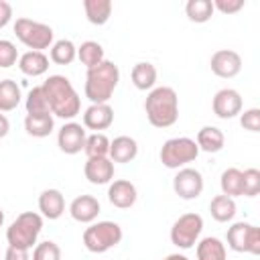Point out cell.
<instances>
[{"label": "cell", "mask_w": 260, "mask_h": 260, "mask_svg": "<svg viewBox=\"0 0 260 260\" xmlns=\"http://www.w3.org/2000/svg\"><path fill=\"white\" fill-rule=\"evenodd\" d=\"M49 104V112L57 118L71 120L81 110V100L73 87V83L65 75H49L41 85Z\"/></svg>", "instance_id": "1"}, {"label": "cell", "mask_w": 260, "mask_h": 260, "mask_svg": "<svg viewBox=\"0 0 260 260\" xmlns=\"http://www.w3.org/2000/svg\"><path fill=\"white\" fill-rule=\"evenodd\" d=\"M144 112L154 128H169L179 120V98L169 85L152 87L144 100Z\"/></svg>", "instance_id": "2"}, {"label": "cell", "mask_w": 260, "mask_h": 260, "mask_svg": "<svg viewBox=\"0 0 260 260\" xmlns=\"http://www.w3.org/2000/svg\"><path fill=\"white\" fill-rule=\"evenodd\" d=\"M120 81V69L114 61H102L100 65L87 69L85 75V98L91 104H108Z\"/></svg>", "instance_id": "3"}, {"label": "cell", "mask_w": 260, "mask_h": 260, "mask_svg": "<svg viewBox=\"0 0 260 260\" xmlns=\"http://www.w3.org/2000/svg\"><path fill=\"white\" fill-rule=\"evenodd\" d=\"M43 230V215L35 211H22L6 230V242L10 248L30 250L37 246V238Z\"/></svg>", "instance_id": "4"}, {"label": "cell", "mask_w": 260, "mask_h": 260, "mask_svg": "<svg viewBox=\"0 0 260 260\" xmlns=\"http://www.w3.org/2000/svg\"><path fill=\"white\" fill-rule=\"evenodd\" d=\"M122 228L116 221H95L83 232V246L93 254H104L122 242Z\"/></svg>", "instance_id": "5"}, {"label": "cell", "mask_w": 260, "mask_h": 260, "mask_svg": "<svg viewBox=\"0 0 260 260\" xmlns=\"http://www.w3.org/2000/svg\"><path fill=\"white\" fill-rule=\"evenodd\" d=\"M14 35L30 51H43L53 45V28L49 24L32 20V18H24V16L16 18Z\"/></svg>", "instance_id": "6"}, {"label": "cell", "mask_w": 260, "mask_h": 260, "mask_svg": "<svg viewBox=\"0 0 260 260\" xmlns=\"http://www.w3.org/2000/svg\"><path fill=\"white\" fill-rule=\"evenodd\" d=\"M199 154L197 142L189 136H177V138H169L162 146H160V162L167 169H183L187 162H193Z\"/></svg>", "instance_id": "7"}, {"label": "cell", "mask_w": 260, "mask_h": 260, "mask_svg": "<svg viewBox=\"0 0 260 260\" xmlns=\"http://www.w3.org/2000/svg\"><path fill=\"white\" fill-rule=\"evenodd\" d=\"M201 232H203V217L199 213H183L179 219H175L171 228V242L181 250H189L197 244Z\"/></svg>", "instance_id": "8"}, {"label": "cell", "mask_w": 260, "mask_h": 260, "mask_svg": "<svg viewBox=\"0 0 260 260\" xmlns=\"http://www.w3.org/2000/svg\"><path fill=\"white\" fill-rule=\"evenodd\" d=\"M203 175L197 169L191 167H183L177 171L175 179H173V191L181 197V199H197L203 193Z\"/></svg>", "instance_id": "9"}, {"label": "cell", "mask_w": 260, "mask_h": 260, "mask_svg": "<svg viewBox=\"0 0 260 260\" xmlns=\"http://www.w3.org/2000/svg\"><path fill=\"white\" fill-rule=\"evenodd\" d=\"M85 138H87V134H85V128L81 124L67 122L57 132V146L65 154H77V152L83 150Z\"/></svg>", "instance_id": "10"}, {"label": "cell", "mask_w": 260, "mask_h": 260, "mask_svg": "<svg viewBox=\"0 0 260 260\" xmlns=\"http://www.w3.org/2000/svg\"><path fill=\"white\" fill-rule=\"evenodd\" d=\"M211 71L221 79H232L242 71V57L232 49H219L209 59Z\"/></svg>", "instance_id": "11"}, {"label": "cell", "mask_w": 260, "mask_h": 260, "mask_svg": "<svg viewBox=\"0 0 260 260\" xmlns=\"http://www.w3.org/2000/svg\"><path fill=\"white\" fill-rule=\"evenodd\" d=\"M211 108L217 118L232 120L242 112V95H240V91H236L232 87H223V89L215 91Z\"/></svg>", "instance_id": "12"}, {"label": "cell", "mask_w": 260, "mask_h": 260, "mask_svg": "<svg viewBox=\"0 0 260 260\" xmlns=\"http://www.w3.org/2000/svg\"><path fill=\"white\" fill-rule=\"evenodd\" d=\"M83 175L91 185H108L114 179V162L108 156L87 158L83 165Z\"/></svg>", "instance_id": "13"}, {"label": "cell", "mask_w": 260, "mask_h": 260, "mask_svg": "<svg viewBox=\"0 0 260 260\" xmlns=\"http://www.w3.org/2000/svg\"><path fill=\"white\" fill-rule=\"evenodd\" d=\"M108 199L114 207L118 209H128L136 203L138 199V191L134 187V183L126 181V179H116L114 183H110L108 187Z\"/></svg>", "instance_id": "14"}, {"label": "cell", "mask_w": 260, "mask_h": 260, "mask_svg": "<svg viewBox=\"0 0 260 260\" xmlns=\"http://www.w3.org/2000/svg\"><path fill=\"white\" fill-rule=\"evenodd\" d=\"M100 211L102 205L93 195H79L69 205V215L79 223H93Z\"/></svg>", "instance_id": "15"}, {"label": "cell", "mask_w": 260, "mask_h": 260, "mask_svg": "<svg viewBox=\"0 0 260 260\" xmlns=\"http://www.w3.org/2000/svg\"><path fill=\"white\" fill-rule=\"evenodd\" d=\"M114 122V110L110 104H91L85 112H83V128L100 132L110 128Z\"/></svg>", "instance_id": "16"}, {"label": "cell", "mask_w": 260, "mask_h": 260, "mask_svg": "<svg viewBox=\"0 0 260 260\" xmlns=\"http://www.w3.org/2000/svg\"><path fill=\"white\" fill-rule=\"evenodd\" d=\"M39 211L47 219H59L65 213V197L59 189H45L39 195Z\"/></svg>", "instance_id": "17"}, {"label": "cell", "mask_w": 260, "mask_h": 260, "mask_svg": "<svg viewBox=\"0 0 260 260\" xmlns=\"http://www.w3.org/2000/svg\"><path fill=\"white\" fill-rule=\"evenodd\" d=\"M138 154V142L132 136H116L110 140V152L108 158L112 162H130Z\"/></svg>", "instance_id": "18"}, {"label": "cell", "mask_w": 260, "mask_h": 260, "mask_svg": "<svg viewBox=\"0 0 260 260\" xmlns=\"http://www.w3.org/2000/svg\"><path fill=\"white\" fill-rule=\"evenodd\" d=\"M18 69L28 77H39L49 69V57L43 51H26L18 57Z\"/></svg>", "instance_id": "19"}, {"label": "cell", "mask_w": 260, "mask_h": 260, "mask_svg": "<svg viewBox=\"0 0 260 260\" xmlns=\"http://www.w3.org/2000/svg\"><path fill=\"white\" fill-rule=\"evenodd\" d=\"M55 128V118L51 112L45 114H26L24 116V130L32 138H45L53 132Z\"/></svg>", "instance_id": "20"}, {"label": "cell", "mask_w": 260, "mask_h": 260, "mask_svg": "<svg viewBox=\"0 0 260 260\" xmlns=\"http://www.w3.org/2000/svg\"><path fill=\"white\" fill-rule=\"evenodd\" d=\"M197 148L203 152H219L225 144V136L219 128L215 126H203L197 132Z\"/></svg>", "instance_id": "21"}, {"label": "cell", "mask_w": 260, "mask_h": 260, "mask_svg": "<svg viewBox=\"0 0 260 260\" xmlns=\"http://www.w3.org/2000/svg\"><path fill=\"white\" fill-rule=\"evenodd\" d=\"M130 77H132V83H134L136 89H140V91L148 89L150 91L154 87V83H156V67L152 63H148V61H140V63H136L132 67Z\"/></svg>", "instance_id": "22"}, {"label": "cell", "mask_w": 260, "mask_h": 260, "mask_svg": "<svg viewBox=\"0 0 260 260\" xmlns=\"http://www.w3.org/2000/svg\"><path fill=\"white\" fill-rule=\"evenodd\" d=\"M83 10H85V18L91 24L102 26L112 16V2L110 0H83Z\"/></svg>", "instance_id": "23"}, {"label": "cell", "mask_w": 260, "mask_h": 260, "mask_svg": "<svg viewBox=\"0 0 260 260\" xmlns=\"http://www.w3.org/2000/svg\"><path fill=\"white\" fill-rule=\"evenodd\" d=\"M22 100L20 85L14 79H2L0 81V112H12L18 108Z\"/></svg>", "instance_id": "24"}, {"label": "cell", "mask_w": 260, "mask_h": 260, "mask_svg": "<svg viewBox=\"0 0 260 260\" xmlns=\"http://www.w3.org/2000/svg\"><path fill=\"white\" fill-rule=\"evenodd\" d=\"M197 260H228L225 244L215 236L203 238L197 242Z\"/></svg>", "instance_id": "25"}, {"label": "cell", "mask_w": 260, "mask_h": 260, "mask_svg": "<svg viewBox=\"0 0 260 260\" xmlns=\"http://www.w3.org/2000/svg\"><path fill=\"white\" fill-rule=\"evenodd\" d=\"M236 201L228 195H215L209 203V213L215 221L219 223H225V221H232L236 217Z\"/></svg>", "instance_id": "26"}, {"label": "cell", "mask_w": 260, "mask_h": 260, "mask_svg": "<svg viewBox=\"0 0 260 260\" xmlns=\"http://www.w3.org/2000/svg\"><path fill=\"white\" fill-rule=\"evenodd\" d=\"M77 59L81 61V65H85L87 69L100 65L102 61H106L104 57V47L98 41H85L77 47Z\"/></svg>", "instance_id": "27"}, {"label": "cell", "mask_w": 260, "mask_h": 260, "mask_svg": "<svg viewBox=\"0 0 260 260\" xmlns=\"http://www.w3.org/2000/svg\"><path fill=\"white\" fill-rule=\"evenodd\" d=\"M250 225H252V223H248V221H236V223H232V225L228 228L225 240H228V246H230L234 252H246Z\"/></svg>", "instance_id": "28"}, {"label": "cell", "mask_w": 260, "mask_h": 260, "mask_svg": "<svg viewBox=\"0 0 260 260\" xmlns=\"http://www.w3.org/2000/svg\"><path fill=\"white\" fill-rule=\"evenodd\" d=\"M77 57V47L69 41V39H61V41H55L51 45V53H49V59L57 65H69L73 63Z\"/></svg>", "instance_id": "29"}, {"label": "cell", "mask_w": 260, "mask_h": 260, "mask_svg": "<svg viewBox=\"0 0 260 260\" xmlns=\"http://www.w3.org/2000/svg\"><path fill=\"white\" fill-rule=\"evenodd\" d=\"M219 187H221V195L228 197H240L242 195V171L236 167H230L221 173L219 177Z\"/></svg>", "instance_id": "30"}, {"label": "cell", "mask_w": 260, "mask_h": 260, "mask_svg": "<svg viewBox=\"0 0 260 260\" xmlns=\"http://www.w3.org/2000/svg\"><path fill=\"white\" fill-rule=\"evenodd\" d=\"M213 4L211 0H189L185 4V14L191 22H197V24H203L207 22L211 16H213Z\"/></svg>", "instance_id": "31"}, {"label": "cell", "mask_w": 260, "mask_h": 260, "mask_svg": "<svg viewBox=\"0 0 260 260\" xmlns=\"http://www.w3.org/2000/svg\"><path fill=\"white\" fill-rule=\"evenodd\" d=\"M83 152L87 154V158H93V156H108L110 152V138L104 134V132H93L85 138V144H83Z\"/></svg>", "instance_id": "32"}, {"label": "cell", "mask_w": 260, "mask_h": 260, "mask_svg": "<svg viewBox=\"0 0 260 260\" xmlns=\"http://www.w3.org/2000/svg\"><path fill=\"white\" fill-rule=\"evenodd\" d=\"M24 108H26V114H45L49 112V104H47V98H45V91L41 85L32 87L24 100Z\"/></svg>", "instance_id": "33"}, {"label": "cell", "mask_w": 260, "mask_h": 260, "mask_svg": "<svg viewBox=\"0 0 260 260\" xmlns=\"http://www.w3.org/2000/svg\"><path fill=\"white\" fill-rule=\"evenodd\" d=\"M258 193H260V171L258 169L242 171V195L256 197Z\"/></svg>", "instance_id": "34"}, {"label": "cell", "mask_w": 260, "mask_h": 260, "mask_svg": "<svg viewBox=\"0 0 260 260\" xmlns=\"http://www.w3.org/2000/svg\"><path fill=\"white\" fill-rule=\"evenodd\" d=\"M32 260H61V248L55 242L45 240V242H41V244L35 246Z\"/></svg>", "instance_id": "35"}, {"label": "cell", "mask_w": 260, "mask_h": 260, "mask_svg": "<svg viewBox=\"0 0 260 260\" xmlns=\"http://www.w3.org/2000/svg\"><path fill=\"white\" fill-rule=\"evenodd\" d=\"M18 59V51H16V45L8 39H0V67L2 69H8L16 63Z\"/></svg>", "instance_id": "36"}, {"label": "cell", "mask_w": 260, "mask_h": 260, "mask_svg": "<svg viewBox=\"0 0 260 260\" xmlns=\"http://www.w3.org/2000/svg\"><path fill=\"white\" fill-rule=\"evenodd\" d=\"M240 124H242L244 130L258 132L260 130V110L258 108H248V110L240 112Z\"/></svg>", "instance_id": "37"}, {"label": "cell", "mask_w": 260, "mask_h": 260, "mask_svg": "<svg viewBox=\"0 0 260 260\" xmlns=\"http://www.w3.org/2000/svg\"><path fill=\"white\" fill-rule=\"evenodd\" d=\"M213 10H219L221 14H236L244 8V0H213Z\"/></svg>", "instance_id": "38"}, {"label": "cell", "mask_w": 260, "mask_h": 260, "mask_svg": "<svg viewBox=\"0 0 260 260\" xmlns=\"http://www.w3.org/2000/svg\"><path fill=\"white\" fill-rule=\"evenodd\" d=\"M246 252L250 254H260V228L258 225H250V234H248V246H246Z\"/></svg>", "instance_id": "39"}, {"label": "cell", "mask_w": 260, "mask_h": 260, "mask_svg": "<svg viewBox=\"0 0 260 260\" xmlns=\"http://www.w3.org/2000/svg\"><path fill=\"white\" fill-rule=\"evenodd\" d=\"M12 20V6L6 0H0V28H4Z\"/></svg>", "instance_id": "40"}, {"label": "cell", "mask_w": 260, "mask_h": 260, "mask_svg": "<svg viewBox=\"0 0 260 260\" xmlns=\"http://www.w3.org/2000/svg\"><path fill=\"white\" fill-rule=\"evenodd\" d=\"M4 260H30V256H28V250H18V248L8 246V250L4 254Z\"/></svg>", "instance_id": "41"}, {"label": "cell", "mask_w": 260, "mask_h": 260, "mask_svg": "<svg viewBox=\"0 0 260 260\" xmlns=\"http://www.w3.org/2000/svg\"><path fill=\"white\" fill-rule=\"evenodd\" d=\"M8 132H10V122H8V118L0 112V138H4Z\"/></svg>", "instance_id": "42"}, {"label": "cell", "mask_w": 260, "mask_h": 260, "mask_svg": "<svg viewBox=\"0 0 260 260\" xmlns=\"http://www.w3.org/2000/svg\"><path fill=\"white\" fill-rule=\"evenodd\" d=\"M162 260H189L185 254H169V256H165Z\"/></svg>", "instance_id": "43"}, {"label": "cell", "mask_w": 260, "mask_h": 260, "mask_svg": "<svg viewBox=\"0 0 260 260\" xmlns=\"http://www.w3.org/2000/svg\"><path fill=\"white\" fill-rule=\"evenodd\" d=\"M2 223H4V211H2V207H0V228H2Z\"/></svg>", "instance_id": "44"}]
</instances>
